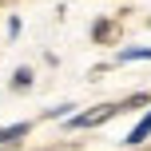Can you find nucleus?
<instances>
[{
    "label": "nucleus",
    "mask_w": 151,
    "mask_h": 151,
    "mask_svg": "<svg viewBox=\"0 0 151 151\" xmlns=\"http://www.w3.org/2000/svg\"><path fill=\"white\" fill-rule=\"evenodd\" d=\"M12 83H16V88H28V83H32V72H28V68H20V72H16V80H12Z\"/></svg>",
    "instance_id": "5"
},
{
    "label": "nucleus",
    "mask_w": 151,
    "mask_h": 151,
    "mask_svg": "<svg viewBox=\"0 0 151 151\" xmlns=\"http://www.w3.org/2000/svg\"><path fill=\"white\" fill-rule=\"evenodd\" d=\"M28 135V123H12V127H0V143H12V139Z\"/></svg>",
    "instance_id": "3"
},
{
    "label": "nucleus",
    "mask_w": 151,
    "mask_h": 151,
    "mask_svg": "<svg viewBox=\"0 0 151 151\" xmlns=\"http://www.w3.org/2000/svg\"><path fill=\"white\" fill-rule=\"evenodd\" d=\"M115 111H127V104H107V107H99V111L76 115V119H72V127H99V123H104V119H111Z\"/></svg>",
    "instance_id": "1"
},
{
    "label": "nucleus",
    "mask_w": 151,
    "mask_h": 151,
    "mask_svg": "<svg viewBox=\"0 0 151 151\" xmlns=\"http://www.w3.org/2000/svg\"><path fill=\"white\" fill-rule=\"evenodd\" d=\"M147 135H151V111H147V115H143V119H139V123H135V131H131V135H127V139H123V143H127V147H139V143H143V139H147Z\"/></svg>",
    "instance_id": "2"
},
{
    "label": "nucleus",
    "mask_w": 151,
    "mask_h": 151,
    "mask_svg": "<svg viewBox=\"0 0 151 151\" xmlns=\"http://www.w3.org/2000/svg\"><path fill=\"white\" fill-rule=\"evenodd\" d=\"M119 60H151V48H123Z\"/></svg>",
    "instance_id": "4"
}]
</instances>
